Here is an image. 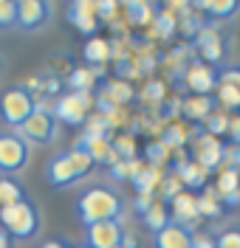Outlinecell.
<instances>
[{
    "label": "cell",
    "instance_id": "obj_29",
    "mask_svg": "<svg viewBox=\"0 0 240 248\" xmlns=\"http://www.w3.org/2000/svg\"><path fill=\"white\" fill-rule=\"evenodd\" d=\"M215 248H240V226H226L215 234Z\"/></svg>",
    "mask_w": 240,
    "mask_h": 248
},
{
    "label": "cell",
    "instance_id": "obj_17",
    "mask_svg": "<svg viewBox=\"0 0 240 248\" xmlns=\"http://www.w3.org/2000/svg\"><path fill=\"white\" fill-rule=\"evenodd\" d=\"M111 57H113V48H111V40H105V37H91L82 46V60L91 68H105V62Z\"/></svg>",
    "mask_w": 240,
    "mask_h": 248
},
{
    "label": "cell",
    "instance_id": "obj_2",
    "mask_svg": "<svg viewBox=\"0 0 240 248\" xmlns=\"http://www.w3.org/2000/svg\"><path fill=\"white\" fill-rule=\"evenodd\" d=\"M91 167H94V161L82 150L74 147V150H65V153H57L48 158L46 181L51 186H57V189H71V186H77L91 172Z\"/></svg>",
    "mask_w": 240,
    "mask_h": 248
},
{
    "label": "cell",
    "instance_id": "obj_18",
    "mask_svg": "<svg viewBox=\"0 0 240 248\" xmlns=\"http://www.w3.org/2000/svg\"><path fill=\"white\" fill-rule=\"evenodd\" d=\"M181 113L192 122H207L215 113V99L212 96H187L181 102Z\"/></svg>",
    "mask_w": 240,
    "mask_h": 248
},
{
    "label": "cell",
    "instance_id": "obj_36",
    "mask_svg": "<svg viewBox=\"0 0 240 248\" xmlns=\"http://www.w3.org/2000/svg\"><path fill=\"white\" fill-rule=\"evenodd\" d=\"M161 96H164V85H161V82H150V85L142 91L144 102H159Z\"/></svg>",
    "mask_w": 240,
    "mask_h": 248
},
{
    "label": "cell",
    "instance_id": "obj_5",
    "mask_svg": "<svg viewBox=\"0 0 240 248\" xmlns=\"http://www.w3.org/2000/svg\"><path fill=\"white\" fill-rule=\"evenodd\" d=\"M34 110H37V102H34V96L23 85L20 88H9L0 96V119L12 130H20L23 124L29 122V116Z\"/></svg>",
    "mask_w": 240,
    "mask_h": 248
},
{
    "label": "cell",
    "instance_id": "obj_31",
    "mask_svg": "<svg viewBox=\"0 0 240 248\" xmlns=\"http://www.w3.org/2000/svg\"><path fill=\"white\" fill-rule=\"evenodd\" d=\"M128 20L133 26H144V23L153 20V12H150L147 3H128Z\"/></svg>",
    "mask_w": 240,
    "mask_h": 248
},
{
    "label": "cell",
    "instance_id": "obj_24",
    "mask_svg": "<svg viewBox=\"0 0 240 248\" xmlns=\"http://www.w3.org/2000/svg\"><path fill=\"white\" fill-rule=\"evenodd\" d=\"M26 201L23 198V186L12 181V178H0V209L3 206H15V203Z\"/></svg>",
    "mask_w": 240,
    "mask_h": 248
},
{
    "label": "cell",
    "instance_id": "obj_12",
    "mask_svg": "<svg viewBox=\"0 0 240 248\" xmlns=\"http://www.w3.org/2000/svg\"><path fill=\"white\" fill-rule=\"evenodd\" d=\"M195 48H198V54H201V60L207 62V65H218V71L224 68V60H226V46L224 40H221V34L215 29H204L198 37H195Z\"/></svg>",
    "mask_w": 240,
    "mask_h": 248
},
{
    "label": "cell",
    "instance_id": "obj_25",
    "mask_svg": "<svg viewBox=\"0 0 240 248\" xmlns=\"http://www.w3.org/2000/svg\"><path fill=\"white\" fill-rule=\"evenodd\" d=\"M215 189H218V195H221V198L232 195V192H238V189H240V172L221 170V175H218V184H215Z\"/></svg>",
    "mask_w": 240,
    "mask_h": 248
},
{
    "label": "cell",
    "instance_id": "obj_42",
    "mask_svg": "<svg viewBox=\"0 0 240 248\" xmlns=\"http://www.w3.org/2000/svg\"><path fill=\"white\" fill-rule=\"evenodd\" d=\"M43 248H68V246H65V240H51V243H46Z\"/></svg>",
    "mask_w": 240,
    "mask_h": 248
},
{
    "label": "cell",
    "instance_id": "obj_19",
    "mask_svg": "<svg viewBox=\"0 0 240 248\" xmlns=\"http://www.w3.org/2000/svg\"><path fill=\"white\" fill-rule=\"evenodd\" d=\"M176 175L181 178V184L190 189H207V175L209 170H204L198 161H181L176 167Z\"/></svg>",
    "mask_w": 240,
    "mask_h": 248
},
{
    "label": "cell",
    "instance_id": "obj_13",
    "mask_svg": "<svg viewBox=\"0 0 240 248\" xmlns=\"http://www.w3.org/2000/svg\"><path fill=\"white\" fill-rule=\"evenodd\" d=\"M74 147L82 150V153L96 164V167H108V170H111L113 164H119V161H122V158L116 155V150H113V141L111 139H88V136H82Z\"/></svg>",
    "mask_w": 240,
    "mask_h": 248
},
{
    "label": "cell",
    "instance_id": "obj_41",
    "mask_svg": "<svg viewBox=\"0 0 240 248\" xmlns=\"http://www.w3.org/2000/svg\"><path fill=\"white\" fill-rule=\"evenodd\" d=\"M122 248H139V240H136V234L133 232H125V237H122Z\"/></svg>",
    "mask_w": 240,
    "mask_h": 248
},
{
    "label": "cell",
    "instance_id": "obj_4",
    "mask_svg": "<svg viewBox=\"0 0 240 248\" xmlns=\"http://www.w3.org/2000/svg\"><path fill=\"white\" fill-rule=\"evenodd\" d=\"M17 133L26 139L29 147H51L60 139V122L48 108H37Z\"/></svg>",
    "mask_w": 240,
    "mask_h": 248
},
{
    "label": "cell",
    "instance_id": "obj_14",
    "mask_svg": "<svg viewBox=\"0 0 240 248\" xmlns=\"http://www.w3.org/2000/svg\"><path fill=\"white\" fill-rule=\"evenodd\" d=\"M167 206H170V217H173V223L184 226V229H190V226H195V223L201 220V215H198V198H195L192 192H181V195H176Z\"/></svg>",
    "mask_w": 240,
    "mask_h": 248
},
{
    "label": "cell",
    "instance_id": "obj_9",
    "mask_svg": "<svg viewBox=\"0 0 240 248\" xmlns=\"http://www.w3.org/2000/svg\"><path fill=\"white\" fill-rule=\"evenodd\" d=\"M184 85L192 91V96H212L218 91V71L207 62H190L184 74Z\"/></svg>",
    "mask_w": 240,
    "mask_h": 248
},
{
    "label": "cell",
    "instance_id": "obj_44",
    "mask_svg": "<svg viewBox=\"0 0 240 248\" xmlns=\"http://www.w3.org/2000/svg\"><path fill=\"white\" fill-rule=\"evenodd\" d=\"M80 248H88V246H80Z\"/></svg>",
    "mask_w": 240,
    "mask_h": 248
},
{
    "label": "cell",
    "instance_id": "obj_38",
    "mask_svg": "<svg viewBox=\"0 0 240 248\" xmlns=\"http://www.w3.org/2000/svg\"><path fill=\"white\" fill-rule=\"evenodd\" d=\"M159 201V198H156V195H139V198H136V203H133V206H136V212H139V215H144V212H147V209H150V206H153V203Z\"/></svg>",
    "mask_w": 240,
    "mask_h": 248
},
{
    "label": "cell",
    "instance_id": "obj_15",
    "mask_svg": "<svg viewBox=\"0 0 240 248\" xmlns=\"http://www.w3.org/2000/svg\"><path fill=\"white\" fill-rule=\"evenodd\" d=\"M195 161H198L204 170L221 167V161H224V144L204 130V133L198 136V141H195Z\"/></svg>",
    "mask_w": 240,
    "mask_h": 248
},
{
    "label": "cell",
    "instance_id": "obj_20",
    "mask_svg": "<svg viewBox=\"0 0 240 248\" xmlns=\"http://www.w3.org/2000/svg\"><path fill=\"white\" fill-rule=\"evenodd\" d=\"M142 223H144V229H147V232L159 234L161 229H167V226L173 223V217H170V206H167L164 201H156L142 215Z\"/></svg>",
    "mask_w": 240,
    "mask_h": 248
},
{
    "label": "cell",
    "instance_id": "obj_3",
    "mask_svg": "<svg viewBox=\"0 0 240 248\" xmlns=\"http://www.w3.org/2000/svg\"><path fill=\"white\" fill-rule=\"evenodd\" d=\"M0 229L15 240H32L40 232V212L29 201H20L15 206L0 209Z\"/></svg>",
    "mask_w": 240,
    "mask_h": 248
},
{
    "label": "cell",
    "instance_id": "obj_6",
    "mask_svg": "<svg viewBox=\"0 0 240 248\" xmlns=\"http://www.w3.org/2000/svg\"><path fill=\"white\" fill-rule=\"evenodd\" d=\"M29 161H32V147L20 133L15 130L0 133V175H17L29 167Z\"/></svg>",
    "mask_w": 240,
    "mask_h": 248
},
{
    "label": "cell",
    "instance_id": "obj_32",
    "mask_svg": "<svg viewBox=\"0 0 240 248\" xmlns=\"http://www.w3.org/2000/svg\"><path fill=\"white\" fill-rule=\"evenodd\" d=\"M113 150H116V155H119L122 161H136V144H133V139H128V136H116V139H113Z\"/></svg>",
    "mask_w": 240,
    "mask_h": 248
},
{
    "label": "cell",
    "instance_id": "obj_43",
    "mask_svg": "<svg viewBox=\"0 0 240 248\" xmlns=\"http://www.w3.org/2000/svg\"><path fill=\"white\" fill-rule=\"evenodd\" d=\"M0 248H9V234L0 229Z\"/></svg>",
    "mask_w": 240,
    "mask_h": 248
},
{
    "label": "cell",
    "instance_id": "obj_37",
    "mask_svg": "<svg viewBox=\"0 0 240 248\" xmlns=\"http://www.w3.org/2000/svg\"><path fill=\"white\" fill-rule=\"evenodd\" d=\"M181 141H184V130H181V127H170V130H167V136H164V144L173 150V147H178Z\"/></svg>",
    "mask_w": 240,
    "mask_h": 248
},
{
    "label": "cell",
    "instance_id": "obj_11",
    "mask_svg": "<svg viewBox=\"0 0 240 248\" xmlns=\"http://www.w3.org/2000/svg\"><path fill=\"white\" fill-rule=\"evenodd\" d=\"M68 23L74 26V29L80 31L82 37H96V31H99V15H96V3H85V0H77V3H71L68 6Z\"/></svg>",
    "mask_w": 240,
    "mask_h": 248
},
{
    "label": "cell",
    "instance_id": "obj_8",
    "mask_svg": "<svg viewBox=\"0 0 240 248\" xmlns=\"http://www.w3.org/2000/svg\"><path fill=\"white\" fill-rule=\"evenodd\" d=\"M54 6L48 0H17V29L20 31H40L48 26Z\"/></svg>",
    "mask_w": 240,
    "mask_h": 248
},
{
    "label": "cell",
    "instance_id": "obj_10",
    "mask_svg": "<svg viewBox=\"0 0 240 248\" xmlns=\"http://www.w3.org/2000/svg\"><path fill=\"white\" fill-rule=\"evenodd\" d=\"M122 237H125L122 220H105V223L88 226L85 246L88 248H122Z\"/></svg>",
    "mask_w": 240,
    "mask_h": 248
},
{
    "label": "cell",
    "instance_id": "obj_26",
    "mask_svg": "<svg viewBox=\"0 0 240 248\" xmlns=\"http://www.w3.org/2000/svg\"><path fill=\"white\" fill-rule=\"evenodd\" d=\"M150 23H153V31H156V37H159V40L173 37L176 29H178V17H170V15H156Z\"/></svg>",
    "mask_w": 240,
    "mask_h": 248
},
{
    "label": "cell",
    "instance_id": "obj_23",
    "mask_svg": "<svg viewBox=\"0 0 240 248\" xmlns=\"http://www.w3.org/2000/svg\"><path fill=\"white\" fill-rule=\"evenodd\" d=\"M99 96H102V99H108V102L116 105V108H125L136 93H133V88H130V82H108V85L102 88Z\"/></svg>",
    "mask_w": 240,
    "mask_h": 248
},
{
    "label": "cell",
    "instance_id": "obj_35",
    "mask_svg": "<svg viewBox=\"0 0 240 248\" xmlns=\"http://www.w3.org/2000/svg\"><path fill=\"white\" fill-rule=\"evenodd\" d=\"M221 170L240 172V147H238V144H229V147H224V161H221Z\"/></svg>",
    "mask_w": 240,
    "mask_h": 248
},
{
    "label": "cell",
    "instance_id": "obj_30",
    "mask_svg": "<svg viewBox=\"0 0 240 248\" xmlns=\"http://www.w3.org/2000/svg\"><path fill=\"white\" fill-rule=\"evenodd\" d=\"M17 29V3L15 0H0V31Z\"/></svg>",
    "mask_w": 240,
    "mask_h": 248
},
{
    "label": "cell",
    "instance_id": "obj_33",
    "mask_svg": "<svg viewBox=\"0 0 240 248\" xmlns=\"http://www.w3.org/2000/svg\"><path fill=\"white\" fill-rule=\"evenodd\" d=\"M181 186L184 184H181V178H178L176 172H173V175H164V181H161V195H164V198H161V201L170 203L176 195H181Z\"/></svg>",
    "mask_w": 240,
    "mask_h": 248
},
{
    "label": "cell",
    "instance_id": "obj_40",
    "mask_svg": "<svg viewBox=\"0 0 240 248\" xmlns=\"http://www.w3.org/2000/svg\"><path fill=\"white\" fill-rule=\"evenodd\" d=\"M221 206H226V209L240 206V189H238V192H232V195H226V198H221Z\"/></svg>",
    "mask_w": 240,
    "mask_h": 248
},
{
    "label": "cell",
    "instance_id": "obj_28",
    "mask_svg": "<svg viewBox=\"0 0 240 248\" xmlns=\"http://www.w3.org/2000/svg\"><path fill=\"white\" fill-rule=\"evenodd\" d=\"M229 122H232V116L226 113V110H218V113H212L207 119V133L209 136H224V133H229Z\"/></svg>",
    "mask_w": 240,
    "mask_h": 248
},
{
    "label": "cell",
    "instance_id": "obj_7",
    "mask_svg": "<svg viewBox=\"0 0 240 248\" xmlns=\"http://www.w3.org/2000/svg\"><path fill=\"white\" fill-rule=\"evenodd\" d=\"M91 108H94V96L91 93H77L68 91L57 99V105L51 108V113L57 116L60 124H68V127H82L91 116Z\"/></svg>",
    "mask_w": 240,
    "mask_h": 248
},
{
    "label": "cell",
    "instance_id": "obj_16",
    "mask_svg": "<svg viewBox=\"0 0 240 248\" xmlns=\"http://www.w3.org/2000/svg\"><path fill=\"white\" fill-rule=\"evenodd\" d=\"M153 248H192V229H184L178 223H170L161 229L153 240Z\"/></svg>",
    "mask_w": 240,
    "mask_h": 248
},
{
    "label": "cell",
    "instance_id": "obj_39",
    "mask_svg": "<svg viewBox=\"0 0 240 248\" xmlns=\"http://www.w3.org/2000/svg\"><path fill=\"white\" fill-rule=\"evenodd\" d=\"M229 136H232V144L240 147V116H232V122H229Z\"/></svg>",
    "mask_w": 240,
    "mask_h": 248
},
{
    "label": "cell",
    "instance_id": "obj_34",
    "mask_svg": "<svg viewBox=\"0 0 240 248\" xmlns=\"http://www.w3.org/2000/svg\"><path fill=\"white\" fill-rule=\"evenodd\" d=\"M167 155H170V147H167L164 141H156V144L147 147V161H150V167H156V170L167 161Z\"/></svg>",
    "mask_w": 240,
    "mask_h": 248
},
{
    "label": "cell",
    "instance_id": "obj_1",
    "mask_svg": "<svg viewBox=\"0 0 240 248\" xmlns=\"http://www.w3.org/2000/svg\"><path fill=\"white\" fill-rule=\"evenodd\" d=\"M122 209H125L122 195L105 184H96L91 189H85L80 195V201H77V215H80L85 229L96 226V223H105V220H119Z\"/></svg>",
    "mask_w": 240,
    "mask_h": 248
},
{
    "label": "cell",
    "instance_id": "obj_22",
    "mask_svg": "<svg viewBox=\"0 0 240 248\" xmlns=\"http://www.w3.org/2000/svg\"><path fill=\"white\" fill-rule=\"evenodd\" d=\"M240 3L238 0H201L195 3V12H207L209 20H229L232 15H238Z\"/></svg>",
    "mask_w": 240,
    "mask_h": 248
},
{
    "label": "cell",
    "instance_id": "obj_27",
    "mask_svg": "<svg viewBox=\"0 0 240 248\" xmlns=\"http://www.w3.org/2000/svg\"><path fill=\"white\" fill-rule=\"evenodd\" d=\"M218 102L221 108L229 113V110H238L240 108V88H232V85H218Z\"/></svg>",
    "mask_w": 240,
    "mask_h": 248
},
{
    "label": "cell",
    "instance_id": "obj_21",
    "mask_svg": "<svg viewBox=\"0 0 240 248\" xmlns=\"http://www.w3.org/2000/svg\"><path fill=\"white\" fill-rule=\"evenodd\" d=\"M102 74H105V68H91V65L74 68V71H71V77H68V88H71V91H77V93H91L96 77H102Z\"/></svg>",
    "mask_w": 240,
    "mask_h": 248
}]
</instances>
